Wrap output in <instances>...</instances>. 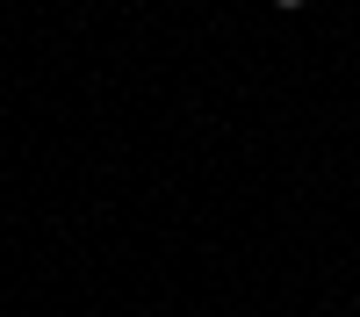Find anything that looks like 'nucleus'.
Masks as SVG:
<instances>
[{
  "label": "nucleus",
  "mask_w": 360,
  "mask_h": 317,
  "mask_svg": "<svg viewBox=\"0 0 360 317\" xmlns=\"http://www.w3.org/2000/svg\"><path fill=\"white\" fill-rule=\"evenodd\" d=\"M274 8H303V0H274Z\"/></svg>",
  "instance_id": "f257e3e1"
}]
</instances>
